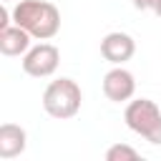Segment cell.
<instances>
[{
  "label": "cell",
  "instance_id": "obj_1",
  "mask_svg": "<svg viewBox=\"0 0 161 161\" xmlns=\"http://www.w3.org/2000/svg\"><path fill=\"white\" fill-rule=\"evenodd\" d=\"M13 23L25 28L35 40H50L60 30V10L45 0H20L13 8Z\"/></svg>",
  "mask_w": 161,
  "mask_h": 161
},
{
  "label": "cell",
  "instance_id": "obj_2",
  "mask_svg": "<svg viewBox=\"0 0 161 161\" xmlns=\"http://www.w3.org/2000/svg\"><path fill=\"white\" fill-rule=\"evenodd\" d=\"M80 103H83V93L73 78H55L43 91V108L53 118L60 121L73 118L80 111Z\"/></svg>",
  "mask_w": 161,
  "mask_h": 161
},
{
  "label": "cell",
  "instance_id": "obj_3",
  "mask_svg": "<svg viewBox=\"0 0 161 161\" xmlns=\"http://www.w3.org/2000/svg\"><path fill=\"white\" fill-rule=\"evenodd\" d=\"M123 121L133 133H138L153 146H161V108L151 98L128 101L123 111Z\"/></svg>",
  "mask_w": 161,
  "mask_h": 161
},
{
  "label": "cell",
  "instance_id": "obj_4",
  "mask_svg": "<svg viewBox=\"0 0 161 161\" xmlns=\"http://www.w3.org/2000/svg\"><path fill=\"white\" fill-rule=\"evenodd\" d=\"M60 50L53 43H38L23 55V70L33 78H48L58 70Z\"/></svg>",
  "mask_w": 161,
  "mask_h": 161
},
{
  "label": "cell",
  "instance_id": "obj_5",
  "mask_svg": "<svg viewBox=\"0 0 161 161\" xmlns=\"http://www.w3.org/2000/svg\"><path fill=\"white\" fill-rule=\"evenodd\" d=\"M103 93H106V98L113 101V103L131 101L133 93H136V78H133V73L126 70L123 65L111 68V70L103 75Z\"/></svg>",
  "mask_w": 161,
  "mask_h": 161
},
{
  "label": "cell",
  "instance_id": "obj_6",
  "mask_svg": "<svg viewBox=\"0 0 161 161\" xmlns=\"http://www.w3.org/2000/svg\"><path fill=\"white\" fill-rule=\"evenodd\" d=\"M133 53H136V40L128 33L113 30V33L103 35V40H101V55L113 65H123L126 60L133 58Z\"/></svg>",
  "mask_w": 161,
  "mask_h": 161
},
{
  "label": "cell",
  "instance_id": "obj_7",
  "mask_svg": "<svg viewBox=\"0 0 161 161\" xmlns=\"http://www.w3.org/2000/svg\"><path fill=\"white\" fill-rule=\"evenodd\" d=\"M30 40H33V35L25 28H20V25L13 23V25H8V28L0 30V53L8 55V58L25 55L30 50Z\"/></svg>",
  "mask_w": 161,
  "mask_h": 161
},
{
  "label": "cell",
  "instance_id": "obj_8",
  "mask_svg": "<svg viewBox=\"0 0 161 161\" xmlns=\"http://www.w3.org/2000/svg\"><path fill=\"white\" fill-rule=\"evenodd\" d=\"M28 146V133L18 123H3L0 126V158L10 161L20 156Z\"/></svg>",
  "mask_w": 161,
  "mask_h": 161
},
{
  "label": "cell",
  "instance_id": "obj_9",
  "mask_svg": "<svg viewBox=\"0 0 161 161\" xmlns=\"http://www.w3.org/2000/svg\"><path fill=\"white\" fill-rule=\"evenodd\" d=\"M138 158H141V153L126 143H113L106 151V161H138Z\"/></svg>",
  "mask_w": 161,
  "mask_h": 161
},
{
  "label": "cell",
  "instance_id": "obj_10",
  "mask_svg": "<svg viewBox=\"0 0 161 161\" xmlns=\"http://www.w3.org/2000/svg\"><path fill=\"white\" fill-rule=\"evenodd\" d=\"M133 8L148 10V13H153V15L161 18V0H133Z\"/></svg>",
  "mask_w": 161,
  "mask_h": 161
},
{
  "label": "cell",
  "instance_id": "obj_11",
  "mask_svg": "<svg viewBox=\"0 0 161 161\" xmlns=\"http://www.w3.org/2000/svg\"><path fill=\"white\" fill-rule=\"evenodd\" d=\"M3 3H10V0H3Z\"/></svg>",
  "mask_w": 161,
  "mask_h": 161
}]
</instances>
